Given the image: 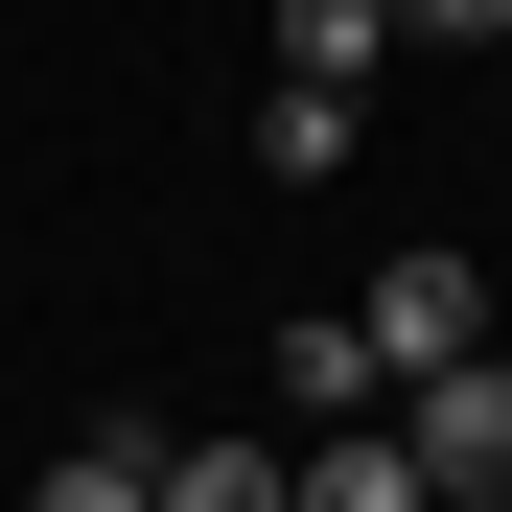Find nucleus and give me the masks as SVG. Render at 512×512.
I'll use <instances>...</instances> for the list:
<instances>
[{
  "instance_id": "1",
  "label": "nucleus",
  "mask_w": 512,
  "mask_h": 512,
  "mask_svg": "<svg viewBox=\"0 0 512 512\" xmlns=\"http://www.w3.org/2000/svg\"><path fill=\"white\" fill-rule=\"evenodd\" d=\"M396 443H419V489H443V512H512V350L419 373V396H396Z\"/></svg>"
},
{
  "instance_id": "3",
  "label": "nucleus",
  "mask_w": 512,
  "mask_h": 512,
  "mask_svg": "<svg viewBox=\"0 0 512 512\" xmlns=\"http://www.w3.org/2000/svg\"><path fill=\"white\" fill-rule=\"evenodd\" d=\"M280 512H443V489H419V443H396V419H326Z\"/></svg>"
},
{
  "instance_id": "2",
  "label": "nucleus",
  "mask_w": 512,
  "mask_h": 512,
  "mask_svg": "<svg viewBox=\"0 0 512 512\" xmlns=\"http://www.w3.org/2000/svg\"><path fill=\"white\" fill-rule=\"evenodd\" d=\"M350 326H373V373L419 396V373H466V350H489V280H466V256H396V280H373Z\"/></svg>"
},
{
  "instance_id": "9",
  "label": "nucleus",
  "mask_w": 512,
  "mask_h": 512,
  "mask_svg": "<svg viewBox=\"0 0 512 512\" xmlns=\"http://www.w3.org/2000/svg\"><path fill=\"white\" fill-rule=\"evenodd\" d=\"M396 47H512V0H396Z\"/></svg>"
},
{
  "instance_id": "5",
  "label": "nucleus",
  "mask_w": 512,
  "mask_h": 512,
  "mask_svg": "<svg viewBox=\"0 0 512 512\" xmlns=\"http://www.w3.org/2000/svg\"><path fill=\"white\" fill-rule=\"evenodd\" d=\"M24 512H163V443H140V419H94V443H47Z\"/></svg>"
},
{
  "instance_id": "4",
  "label": "nucleus",
  "mask_w": 512,
  "mask_h": 512,
  "mask_svg": "<svg viewBox=\"0 0 512 512\" xmlns=\"http://www.w3.org/2000/svg\"><path fill=\"white\" fill-rule=\"evenodd\" d=\"M396 373H373V326L350 303H326V326H280V419H303V443H326V419H373Z\"/></svg>"
},
{
  "instance_id": "6",
  "label": "nucleus",
  "mask_w": 512,
  "mask_h": 512,
  "mask_svg": "<svg viewBox=\"0 0 512 512\" xmlns=\"http://www.w3.org/2000/svg\"><path fill=\"white\" fill-rule=\"evenodd\" d=\"M303 443H163V512H280Z\"/></svg>"
},
{
  "instance_id": "8",
  "label": "nucleus",
  "mask_w": 512,
  "mask_h": 512,
  "mask_svg": "<svg viewBox=\"0 0 512 512\" xmlns=\"http://www.w3.org/2000/svg\"><path fill=\"white\" fill-rule=\"evenodd\" d=\"M350 140H373V117H350V94H303V70H280V94H256V163H280V187H326V163H350Z\"/></svg>"
},
{
  "instance_id": "7",
  "label": "nucleus",
  "mask_w": 512,
  "mask_h": 512,
  "mask_svg": "<svg viewBox=\"0 0 512 512\" xmlns=\"http://www.w3.org/2000/svg\"><path fill=\"white\" fill-rule=\"evenodd\" d=\"M373 47H396V0H280V70H303V94H350Z\"/></svg>"
}]
</instances>
